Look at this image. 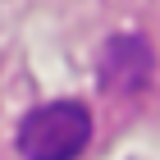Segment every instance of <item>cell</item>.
<instances>
[{
    "label": "cell",
    "instance_id": "obj_1",
    "mask_svg": "<svg viewBox=\"0 0 160 160\" xmlns=\"http://www.w3.org/2000/svg\"><path fill=\"white\" fill-rule=\"evenodd\" d=\"M92 142V114L78 101H50L23 119L18 151L23 160H73Z\"/></svg>",
    "mask_w": 160,
    "mask_h": 160
},
{
    "label": "cell",
    "instance_id": "obj_2",
    "mask_svg": "<svg viewBox=\"0 0 160 160\" xmlns=\"http://www.w3.org/2000/svg\"><path fill=\"white\" fill-rule=\"evenodd\" d=\"M101 82L105 92H142L151 82V46L142 37H114L101 55Z\"/></svg>",
    "mask_w": 160,
    "mask_h": 160
}]
</instances>
